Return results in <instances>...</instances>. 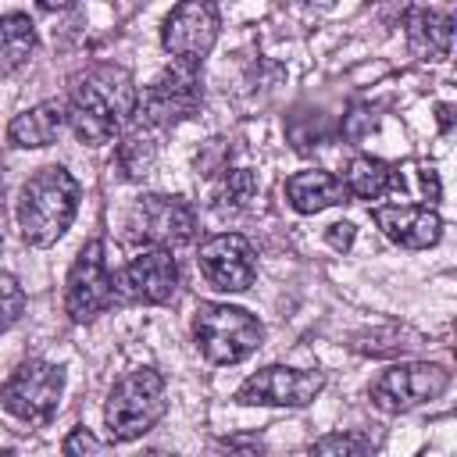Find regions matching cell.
I'll use <instances>...</instances> for the list:
<instances>
[{
	"mask_svg": "<svg viewBox=\"0 0 457 457\" xmlns=\"http://www.w3.org/2000/svg\"><path fill=\"white\" fill-rule=\"evenodd\" d=\"M436 114H439L443 132H450V125H453V107H450V104H439V107H436Z\"/></svg>",
	"mask_w": 457,
	"mask_h": 457,
	"instance_id": "obj_27",
	"label": "cell"
},
{
	"mask_svg": "<svg viewBox=\"0 0 457 457\" xmlns=\"http://www.w3.org/2000/svg\"><path fill=\"white\" fill-rule=\"evenodd\" d=\"M257 196V179L250 168H221V179L211 189V207L218 214H243Z\"/></svg>",
	"mask_w": 457,
	"mask_h": 457,
	"instance_id": "obj_20",
	"label": "cell"
},
{
	"mask_svg": "<svg viewBox=\"0 0 457 457\" xmlns=\"http://www.w3.org/2000/svg\"><path fill=\"white\" fill-rule=\"evenodd\" d=\"M61 450H64V453H100V450H104V443H100V439H93L86 428H75V432L61 443Z\"/></svg>",
	"mask_w": 457,
	"mask_h": 457,
	"instance_id": "obj_24",
	"label": "cell"
},
{
	"mask_svg": "<svg viewBox=\"0 0 457 457\" xmlns=\"http://www.w3.org/2000/svg\"><path fill=\"white\" fill-rule=\"evenodd\" d=\"M64 107L75 139L86 146H104L132 121L139 107V89L125 68L96 64L71 82V96Z\"/></svg>",
	"mask_w": 457,
	"mask_h": 457,
	"instance_id": "obj_1",
	"label": "cell"
},
{
	"mask_svg": "<svg viewBox=\"0 0 457 457\" xmlns=\"http://www.w3.org/2000/svg\"><path fill=\"white\" fill-rule=\"evenodd\" d=\"M346 193L350 196H361V200H378L393 189H403V179L400 171H393L386 161L378 157H368V154H357L350 164H346Z\"/></svg>",
	"mask_w": 457,
	"mask_h": 457,
	"instance_id": "obj_18",
	"label": "cell"
},
{
	"mask_svg": "<svg viewBox=\"0 0 457 457\" xmlns=\"http://www.w3.org/2000/svg\"><path fill=\"white\" fill-rule=\"evenodd\" d=\"M21 311H25V293H21L18 278L0 271V336L21 318Z\"/></svg>",
	"mask_w": 457,
	"mask_h": 457,
	"instance_id": "obj_22",
	"label": "cell"
},
{
	"mask_svg": "<svg viewBox=\"0 0 457 457\" xmlns=\"http://www.w3.org/2000/svg\"><path fill=\"white\" fill-rule=\"evenodd\" d=\"M218 29H221V18H218L214 0H182L164 18L161 43L175 57V64L200 71V64L218 43Z\"/></svg>",
	"mask_w": 457,
	"mask_h": 457,
	"instance_id": "obj_7",
	"label": "cell"
},
{
	"mask_svg": "<svg viewBox=\"0 0 457 457\" xmlns=\"http://www.w3.org/2000/svg\"><path fill=\"white\" fill-rule=\"evenodd\" d=\"M450 386V371L432 361H407L393 364L371 382V403L386 414H403L411 407H421L436 396H443Z\"/></svg>",
	"mask_w": 457,
	"mask_h": 457,
	"instance_id": "obj_8",
	"label": "cell"
},
{
	"mask_svg": "<svg viewBox=\"0 0 457 457\" xmlns=\"http://www.w3.org/2000/svg\"><path fill=\"white\" fill-rule=\"evenodd\" d=\"M371 443L361 436H325L311 446V453H364Z\"/></svg>",
	"mask_w": 457,
	"mask_h": 457,
	"instance_id": "obj_23",
	"label": "cell"
},
{
	"mask_svg": "<svg viewBox=\"0 0 457 457\" xmlns=\"http://www.w3.org/2000/svg\"><path fill=\"white\" fill-rule=\"evenodd\" d=\"M43 11H64V7H71L75 0H36Z\"/></svg>",
	"mask_w": 457,
	"mask_h": 457,
	"instance_id": "obj_28",
	"label": "cell"
},
{
	"mask_svg": "<svg viewBox=\"0 0 457 457\" xmlns=\"http://www.w3.org/2000/svg\"><path fill=\"white\" fill-rule=\"evenodd\" d=\"M204 104V89H200V75L196 68H168L161 71L143 93H139V107L136 114L146 121V125H157V129H171L186 118H193Z\"/></svg>",
	"mask_w": 457,
	"mask_h": 457,
	"instance_id": "obj_10",
	"label": "cell"
},
{
	"mask_svg": "<svg viewBox=\"0 0 457 457\" xmlns=\"http://www.w3.org/2000/svg\"><path fill=\"white\" fill-rule=\"evenodd\" d=\"M36 25L29 21V14H4L0 18V68L4 71H14L21 68L32 54H36Z\"/></svg>",
	"mask_w": 457,
	"mask_h": 457,
	"instance_id": "obj_19",
	"label": "cell"
},
{
	"mask_svg": "<svg viewBox=\"0 0 457 457\" xmlns=\"http://www.w3.org/2000/svg\"><path fill=\"white\" fill-rule=\"evenodd\" d=\"M111 303H114V278L107 271L104 243L89 239V243H82V250L71 261V271L64 282V311L71 321L86 325L96 314H104Z\"/></svg>",
	"mask_w": 457,
	"mask_h": 457,
	"instance_id": "obj_9",
	"label": "cell"
},
{
	"mask_svg": "<svg viewBox=\"0 0 457 457\" xmlns=\"http://www.w3.org/2000/svg\"><path fill=\"white\" fill-rule=\"evenodd\" d=\"M118 293L136 303H168L179 289V264L168 246H143L114 278Z\"/></svg>",
	"mask_w": 457,
	"mask_h": 457,
	"instance_id": "obj_13",
	"label": "cell"
},
{
	"mask_svg": "<svg viewBox=\"0 0 457 457\" xmlns=\"http://www.w3.org/2000/svg\"><path fill=\"white\" fill-rule=\"evenodd\" d=\"M193 339L196 350L211 364H239L264 343V325L232 303H200L193 314Z\"/></svg>",
	"mask_w": 457,
	"mask_h": 457,
	"instance_id": "obj_4",
	"label": "cell"
},
{
	"mask_svg": "<svg viewBox=\"0 0 457 457\" xmlns=\"http://www.w3.org/2000/svg\"><path fill=\"white\" fill-rule=\"evenodd\" d=\"M325 239H328L332 250H350L353 246V225L350 221H336V225H328Z\"/></svg>",
	"mask_w": 457,
	"mask_h": 457,
	"instance_id": "obj_25",
	"label": "cell"
},
{
	"mask_svg": "<svg viewBox=\"0 0 457 457\" xmlns=\"http://www.w3.org/2000/svg\"><path fill=\"white\" fill-rule=\"evenodd\" d=\"M196 264H200V275L207 278V286H214L218 293H243L257 278L253 243L239 232H218L207 243H200Z\"/></svg>",
	"mask_w": 457,
	"mask_h": 457,
	"instance_id": "obj_12",
	"label": "cell"
},
{
	"mask_svg": "<svg viewBox=\"0 0 457 457\" xmlns=\"http://www.w3.org/2000/svg\"><path fill=\"white\" fill-rule=\"evenodd\" d=\"M421 193H425L428 200H439V179H436L432 168H421Z\"/></svg>",
	"mask_w": 457,
	"mask_h": 457,
	"instance_id": "obj_26",
	"label": "cell"
},
{
	"mask_svg": "<svg viewBox=\"0 0 457 457\" xmlns=\"http://www.w3.org/2000/svg\"><path fill=\"white\" fill-rule=\"evenodd\" d=\"M386 239L407 250H428L443 236V221L428 204H382L371 211Z\"/></svg>",
	"mask_w": 457,
	"mask_h": 457,
	"instance_id": "obj_14",
	"label": "cell"
},
{
	"mask_svg": "<svg viewBox=\"0 0 457 457\" xmlns=\"http://www.w3.org/2000/svg\"><path fill=\"white\" fill-rule=\"evenodd\" d=\"M61 393H64V371L50 361L29 357L11 371V378L0 389V400H4L7 414H14L18 421L46 425L57 414Z\"/></svg>",
	"mask_w": 457,
	"mask_h": 457,
	"instance_id": "obj_6",
	"label": "cell"
},
{
	"mask_svg": "<svg viewBox=\"0 0 457 457\" xmlns=\"http://www.w3.org/2000/svg\"><path fill=\"white\" fill-rule=\"evenodd\" d=\"M168 411L164 400V375L157 368H132L121 375L107 396L104 421L111 432V443H132L146 436Z\"/></svg>",
	"mask_w": 457,
	"mask_h": 457,
	"instance_id": "obj_3",
	"label": "cell"
},
{
	"mask_svg": "<svg viewBox=\"0 0 457 457\" xmlns=\"http://www.w3.org/2000/svg\"><path fill=\"white\" fill-rule=\"evenodd\" d=\"M64 125H68V107H64V100H39L36 107H29V111H21V114L11 118V125H7V143H11V146H21V150L50 146Z\"/></svg>",
	"mask_w": 457,
	"mask_h": 457,
	"instance_id": "obj_15",
	"label": "cell"
},
{
	"mask_svg": "<svg viewBox=\"0 0 457 457\" xmlns=\"http://www.w3.org/2000/svg\"><path fill=\"white\" fill-rule=\"evenodd\" d=\"M325 389V375L321 371H307V368H286V364H268L261 371H253L239 389L236 400L250 403V407H307L314 403V396Z\"/></svg>",
	"mask_w": 457,
	"mask_h": 457,
	"instance_id": "obj_11",
	"label": "cell"
},
{
	"mask_svg": "<svg viewBox=\"0 0 457 457\" xmlns=\"http://www.w3.org/2000/svg\"><path fill=\"white\" fill-rule=\"evenodd\" d=\"M346 196L350 193H346L343 179H336L325 168H303V171L286 179V200H289V207L296 214H318L325 207L343 204Z\"/></svg>",
	"mask_w": 457,
	"mask_h": 457,
	"instance_id": "obj_16",
	"label": "cell"
},
{
	"mask_svg": "<svg viewBox=\"0 0 457 457\" xmlns=\"http://www.w3.org/2000/svg\"><path fill=\"white\" fill-rule=\"evenodd\" d=\"M79 182L68 168L46 164L32 171L18 193V228L29 246H54L75 221Z\"/></svg>",
	"mask_w": 457,
	"mask_h": 457,
	"instance_id": "obj_2",
	"label": "cell"
},
{
	"mask_svg": "<svg viewBox=\"0 0 457 457\" xmlns=\"http://www.w3.org/2000/svg\"><path fill=\"white\" fill-rule=\"evenodd\" d=\"M196 232V211L182 196L146 193L125 214V239L136 246H182Z\"/></svg>",
	"mask_w": 457,
	"mask_h": 457,
	"instance_id": "obj_5",
	"label": "cell"
},
{
	"mask_svg": "<svg viewBox=\"0 0 457 457\" xmlns=\"http://www.w3.org/2000/svg\"><path fill=\"white\" fill-rule=\"evenodd\" d=\"M154 161H157V146H154V139H150L143 129H139V132H129V136L118 143V150H114V164L121 168L125 179H143V175H150Z\"/></svg>",
	"mask_w": 457,
	"mask_h": 457,
	"instance_id": "obj_21",
	"label": "cell"
},
{
	"mask_svg": "<svg viewBox=\"0 0 457 457\" xmlns=\"http://www.w3.org/2000/svg\"><path fill=\"white\" fill-rule=\"evenodd\" d=\"M407 43L421 61H446L453 50V18L443 11H411L407 18Z\"/></svg>",
	"mask_w": 457,
	"mask_h": 457,
	"instance_id": "obj_17",
	"label": "cell"
}]
</instances>
